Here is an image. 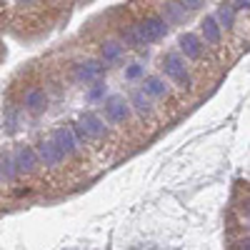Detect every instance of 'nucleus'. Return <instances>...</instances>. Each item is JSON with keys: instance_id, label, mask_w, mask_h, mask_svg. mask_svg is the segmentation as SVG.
Masks as SVG:
<instances>
[{"instance_id": "obj_15", "label": "nucleus", "mask_w": 250, "mask_h": 250, "mask_svg": "<svg viewBox=\"0 0 250 250\" xmlns=\"http://www.w3.org/2000/svg\"><path fill=\"white\" fill-rule=\"evenodd\" d=\"M130 105L140 113V115H150L153 113V103H150V95L145 90H135L133 98H130Z\"/></svg>"}, {"instance_id": "obj_2", "label": "nucleus", "mask_w": 250, "mask_h": 250, "mask_svg": "<svg viewBox=\"0 0 250 250\" xmlns=\"http://www.w3.org/2000/svg\"><path fill=\"white\" fill-rule=\"evenodd\" d=\"M138 30V38H140V43H155V40H160L165 33H168V23L160 18V15H150V18H145L143 23L135 25Z\"/></svg>"}, {"instance_id": "obj_6", "label": "nucleus", "mask_w": 250, "mask_h": 250, "mask_svg": "<svg viewBox=\"0 0 250 250\" xmlns=\"http://www.w3.org/2000/svg\"><path fill=\"white\" fill-rule=\"evenodd\" d=\"M103 70H105V65L100 60H85V62H78L73 75L78 83H95V80H100Z\"/></svg>"}, {"instance_id": "obj_18", "label": "nucleus", "mask_w": 250, "mask_h": 250, "mask_svg": "<svg viewBox=\"0 0 250 250\" xmlns=\"http://www.w3.org/2000/svg\"><path fill=\"white\" fill-rule=\"evenodd\" d=\"M120 35H123V43L128 45V48H138V45H143V43H140V38H138V30H135V28H130V30H123Z\"/></svg>"}, {"instance_id": "obj_12", "label": "nucleus", "mask_w": 250, "mask_h": 250, "mask_svg": "<svg viewBox=\"0 0 250 250\" xmlns=\"http://www.w3.org/2000/svg\"><path fill=\"white\" fill-rule=\"evenodd\" d=\"M123 55V45L118 40H105L103 43V50H100V62L103 65H110V62H118Z\"/></svg>"}, {"instance_id": "obj_9", "label": "nucleus", "mask_w": 250, "mask_h": 250, "mask_svg": "<svg viewBox=\"0 0 250 250\" xmlns=\"http://www.w3.org/2000/svg\"><path fill=\"white\" fill-rule=\"evenodd\" d=\"M188 13H190V10H188L185 5H180L178 0H168V3H163V15L160 18L168 25H180V23L188 20Z\"/></svg>"}, {"instance_id": "obj_3", "label": "nucleus", "mask_w": 250, "mask_h": 250, "mask_svg": "<svg viewBox=\"0 0 250 250\" xmlns=\"http://www.w3.org/2000/svg\"><path fill=\"white\" fill-rule=\"evenodd\" d=\"M105 115H108V120L110 123H125L130 118V103L125 100L123 95H110L108 100H105Z\"/></svg>"}, {"instance_id": "obj_7", "label": "nucleus", "mask_w": 250, "mask_h": 250, "mask_svg": "<svg viewBox=\"0 0 250 250\" xmlns=\"http://www.w3.org/2000/svg\"><path fill=\"white\" fill-rule=\"evenodd\" d=\"M78 123H80V128L85 130V135H88V138H103V135L108 133L105 120H103L98 113H83Z\"/></svg>"}, {"instance_id": "obj_22", "label": "nucleus", "mask_w": 250, "mask_h": 250, "mask_svg": "<svg viewBox=\"0 0 250 250\" xmlns=\"http://www.w3.org/2000/svg\"><path fill=\"white\" fill-rule=\"evenodd\" d=\"M15 123H18V115H15V110H13V108H8V120H5V125H8V130H10V133L18 128Z\"/></svg>"}, {"instance_id": "obj_24", "label": "nucleus", "mask_w": 250, "mask_h": 250, "mask_svg": "<svg viewBox=\"0 0 250 250\" xmlns=\"http://www.w3.org/2000/svg\"><path fill=\"white\" fill-rule=\"evenodd\" d=\"M20 3H33V0H20Z\"/></svg>"}, {"instance_id": "obj_14", "label": "nucleus", "mask_w": 250, "mask_h": 250, "mask_svg": "<svg viewBox=\"0 0 250 250\" xmlns=\"http://www.w3.org/2000/svg\"><path fill=\"white\" fill-rule=\"evenodd\" d=\"M45 105H48V98H45V93H43V90L33 88V90H28V93H25V108H28L30 113H40V110H45Z\"/></svg>"}, {"instance_id": "obj_8", "label": "nucleus", "mask_w": 250, "mask_h": 250, "mask_svg": "<svg viewBox=\"0 0 250 250\" xmlns=\"http://www.w3.org/2000/svg\"><path fill=\"white\" fill-rule=\"evenodd\" d=\"M13 163H15L18 173H33V170H35V165H38V155H35L33 148H25V145H20V148L13 153Z\"/></svg>"}, {"instance_id": "obj_23", "label": "nucleus", "mask_w": 250, "mask_h": 250, "mask_svg": "<svg viewBox=\"0 0 250 250\" xmlns=\"http://www.w3.org/2000/svg\"><path fill=\"white\" fill-rule=\"evenodd\" d=\"M230 5H233L235 10H248V8H250V0H230Z\"/></svg>"}, {"instance_id": "obj_1", "label": "nucleus", "mask_w": 250, "mask_h": 250, "mask_svg": "<svg viewBox=\"0 0 250 250\" xmlns=\"http://www.w3.org/2000/svg\"><path fill=\"white\" fill-rule=\"evenodd\" d=\"M163 70H165V75L175 83V85H180L185 90L190 88V75H188V70H185V60H183L180 53H168V55H165Z\"/></svg>"}, {"instance_id": "obj_5", "label": "nucleus", "mask_w": 250, "mask_h": 250, "mask_svg": "<svg viewBox=\"0 0 250 250\" xmlns=\"http://www.w3.org/2000/svg\"><path fill=\"white\" fill-rule=\"evenodd\" d=\"M35 155L40 163H45L48 168H58V165H62V160H65V155L60 153V148L53 143V140H43V143H38V148H35Z\"/></svg>"}, {"instance_id": "obj_20", "label": "nucleus", "mask_w": 250, "mask_h": 250, "mask_svg": "<svg viewBox=\"0 0 250 250\" xmlns=\"http://www.w3.org/2000/svg\"><path fill=\"white\" fill-rule=\"evenodd\" d=\"M103 95H105V85H103V83H98L95 80V88L88 93V100H100Z\"/></svg>"}, {"instance_id": "obj_10", "label": "nucleus", "mask_w": 250, "mask_h": 250, "mask_svg": "<svg viewBox=\"0 0 250 250\" xmlns=\"http://www.w3.org/2000/svg\"><path fill=\"white\" fill-rule=\"evenodd\" d=\"M180 53L185 58H190V60H198L200 53H203V43H200V38L195 33H185L180 35Z\"/></svg>"}, {"instance_id": "obj_17", "label": "nucleus", "mask_w": 250, "mask_h": 250, "mask_svg": "<svg viewBox=\"0 0 250 250\" xmlns=\"http://www.w3.org/2000/svg\"><path fill=\"white\" fill-rule=\"evenodd\" d=\"M15 175H18V168H15V163H13V155H5L3 160H0V178L13 180Z\"/></svg>"}, {"instance_id": "obj_11", "label": "nucleus", "mask_w": 250, "mask_h": 250, "mask_svg": "<svg viewBox=\"0 0 250 250\" xmlns=\"http://www.w3.org/2000/svg\"><path fill=\"white\" fill-rule=\"evenodd\" d=\"M200 30H203V38H205V43L208 45H220V25H218V20L213 15H205L203 18V23H200Z\"/></svg>"}, {"instance_id": "obj_21", "label": "nucleus", "mask_w": 250, "mask_h": 250, "mask_svg": "<svg viewBox=\"0 0 250 250\" xmlns=\"http://www.w3.org/2000/svg\"><path fill=\"white\" fill-rule=\"evenodd\" d=\"M180 5H185L188 10H198V8H203L205 5V0H178Z\"/></svg>"}, {"instance_id": "obj_13", "label": "nucleus", "mask_w": 250, "mask_h": 250, "mask_svg": "<svg viewBox=\"0 0 250 250\" xmlns=\"http://www.w3.org/2000/svg\"><path fill=\"white\" fill-rule=\"evenodd\" d=\"M143 90L148 95H153V98H165L170 88L165 85V80L160 75H148V78H145V88Z\"/></svg>"}, {"instance_id": "obj_16", "label": "nucleus", "mask_w": 250, "mask_h": 250, "mask_svg": "<svg viewBox=\"0 0 250 250\" xmlns=\"http://www.w3.org/2000/svg\"><path fill=\"white\" fill-rule=\"evenodd\" d=\"M235 13H238V10H235L230 3H223L213 18L218 20V25H220V28H223V25H225V28H233V25H235Z\"/></svg>"}, {"instance_id": "obj_19", "label": "nucleus", "mask_w": 250, "mask_h": 250, "mask_svg": "<svg viewBox=\"0 0 250 250\" xmlns=\"http://www.w3.org/2000/svg\"><path fill=\"white\" fill-rule=\"evenodd\" d=\"M125 78L128 80H138V78H143V65H130V68H125Z\"/></svg>"}, {"instance_id": "obj_4", "label": "nucleus", "mask_w": 250, "mask_h": 250, "mask_svg": "<svg viewBox=\"0 0 250 250\" xmlns=\"http://www.w3.org/2000/svg\"><path fill=\"white\" fill-rule=\"evenodd\" d=\"M50 140L60 148L62 155H75L78 148H80L78 140H75V135H73V130H70V125H60V128H55L53 135H50Z\"/></svg>"}]
</instances>
